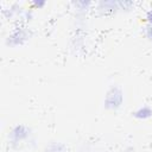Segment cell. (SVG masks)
<instances>
[{"label": "cell", "instance_id": "6da1fadb", "mask_svg": "<svg viewBox=\"0 0 152 152\" xmlns=\"http://www.w3.org/2000/svg\"><path fill=\"white\" fill-rule=\"evenodd\" d=\"M148 19H150V21H152V11L148 13Z\"/></svg>", "mask_w": 152, "mask_h": 152}]
</instances>
